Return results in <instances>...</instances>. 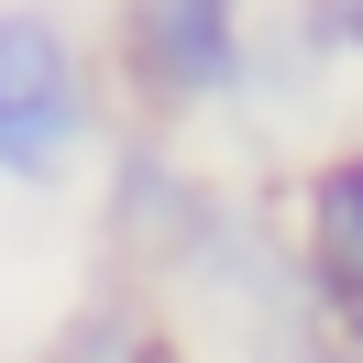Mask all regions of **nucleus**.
Returning <instances> with one entry per match:
<instances>
[{"mask_svg":"<svg viewBox=\"0 0 363 363\" xmlns=\"http://www.w3.org/2000/svg\"><path fill=\"white\" fill-rule=\"evenodd\" d=\"M133 55L155 89L209 99L231 77V0H133Z\"/></svg>","mask_w":363,"mask_h":363,"instance_id":"2","label":"nucleus"},{"mask_svg":"<svg viewBox=\"0 0 363 363\" xmlns=\"http://www.w3.org/2000/svg\"><path fill=\"white\" fill-rule=\"evenodd\" d=\"M308 264H319V286L363 319V165H330V177L308 187Z\"/></svg>","mask_w":363,"mask_h":363,"instance_id":"3","label":"nucleus"},{"mask_svg":"<svg viewBox=\"0 0 363 363\" xmlns=\"http://www.w3.org/2000/svg\"><path fill=\"white\" fill-rule=\"evenodd\" d=\"M77 121H89V99H77L67 33L33 23V11H0V165L11 177H45L77 143Z\"/></svg>","mask_w":363,"mask_h":363,"instance_id":"1","label":"nucleus"},{"mask_svg":"<svg viewBox=\"0 0 363 363\" xmlns=\"http://www.w3.org/2000/svg\"><path fill=\"white\" fill-rule=\"evenodd\" d=\"M319 23H330L341 45H363V0H319Z\"/></svg>","mask_w":363,"mask_h":363,"instance_id":"4","label":"nucleus"}]
</instances>
